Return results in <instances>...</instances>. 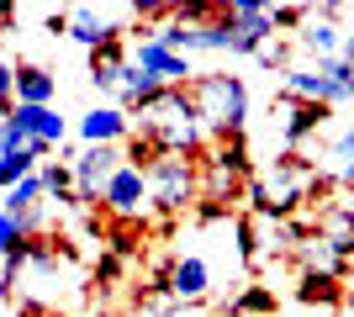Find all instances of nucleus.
I'll list each match as a JSON object with an SVG mask.
<instances>
[{"label":"nucleus","instance_id":"nucleus-9","mask_svg":"<svg viewBox=\"0 0 354 317\" xmlns=\"http://www.w3.org/2000/svg\"><path fill=\"white\" fill-rule=\"evenodd\" d=\"M69 122L53 106H11L6 117V143H43V148H64Z\"/></svg>","mask_w":354,"mask_h":317},{"label":"nucleus","instance_id":"nucleus-17","mask_svg":"<svg viewBox=\"0 0 354 317\" xmlns=\"http://www.w3.org/2000/svg\"><path fill=\"white\" fill-rule=\"evenodd\" d=\"M59 75L43 64H16V106H53Z\"/></svg>","mask_w":354,"mask_h":317},{"label":"nucleus","instance_id":"nucleus-12","mask_svg":"<svg viewBox=\"0 0 354 317\" xmlns=\"http://www.w3.org/2000/svg\"><path fill=\"white\" fill-rule=\"evenodd\" d=\"M164 296L169 302H185V307H201L212 296V265L207 254H180L164 275Z\"/></svg>","mask_w":354,"mask_h":317},{"label":"nucleus","instance_id":"nucleus-20","mask_svg":"<svg viewBox=\"0 0 354 317\" xmlns=\"http://www.w3.org/2000/svg\"><path fill=\"white\" fill-rule=\"evenodd\" d=\"M275 302H281V296L270 286H243L233 302H227V317H275Z\"/></svg>","mask_w":354,"mask_h":317},{"label":"nucleus","instance_id":"nucleus-4","mask_svg":"<svg viewBox=\"0 0 354 317\" xmlns=\"http://www.w3.org/2000/svg\"><path fill=\"white\" fill-rule=\"evenodd\" d=\"M196 164H201V201H212V206H227V201H233L238 191H249V180H254V159H249V143H243V137L217 143V148L201 153Z\"/></svg>","mask_w":354,"mask_h":317},{"label":"nucleus","instance_id":"nucleus-3","mask_svg":"<svg viewBox=\"0 0 354 317\" xmlns=\"http://www.w3.org/2000/svg\"><path fill=\"white\" fill-rule=\"evenodd\" d=\"M191 101H196V117H201L207 137H217V143L243 137V127H249V85L238 75H222V69L196 75L191 79Z\"/></svg>","mask_w":354,"mask_h":317},{"label":"nucleus","instance_id":"nucleus-10","mask_svg":"<svg viewBox=\"0 0 354 317\" xmlns=\"http://www.w3.org/2000/svg\"><path fill=\"white\" fill-rule=\"evenodd\" d=\"M101 206L111 211V217H122V222H138V217H148V211H153V196H148V169L122 164L117 175H111V185H106Z\"/></svg>","mask_w":354,"mask_h":317},{"label":"nucleus","instance_id":"nucleus-28","mask_svg":"<svg viewBox=\"0 0 354 317\" xmlns=\"http://www.w3.org/2000/svg\"><path fill=\"white\" fill-rule=\"evenodd\" d=\"M11 21H16V6H6V0H0V32L11 27Z\"/></svg>","mask_w":354,"mask_h":317},{"label":"nucleus","instance_id":"nucleus-29","mask_svg":"<svg viewBox=\"0 0 354 317\" xmlns=\"http://www.w3.org/2000/svg\"><path fill=\"white\" fill-rule=\"evenodd\" d=\"M0 148H6V117H0Z\"/></svg>","mask_w":354,"mask_h":317},{"label":"nucleus","instance_id":"nucleus-26","mask_svg":"<svg viewBox=\"0 0 354 317\" xmlns=\"http://www.w3.org/2000/svg\"><path fill=\"white\" fill-rule=\"evenodd\" d=\"M11 317H59V312H48V307H37V302H27V307H16Z\"/></svg>","mask_w":354,"mask_h":317},{"label":"nucleus","instance_id":"nucleus-22","mask_svg":"<svg viewBox=\"0 0 354 317\" xmlns=\"http://www.w3.org/2000/svg\"><path fill=\"white\" fill-rule=\"evenodd\" d=\"M27 243H32V233L16 222L11 211H0V259H21V254H27Z\"/></svg>","mask_w":354,"mask_h":317},{"label":"nucleus","instance_id":"nucleus-15","mask_svg":"<svg viewBox=\"0 0 354 317\" xmlns=\"http://www.w3.org/2000/svg\"><path fill=\"white\" fill-rule=\"evenodd\" d=\"M48 153L43 143H6L0 148V191H11V185H21L27 175H37V169L48 164Z\"/></svg>","mask_w":354,"mask_h":317},{"label":"nucleus","instance_id":"nucleus-11","mask_svg":"<svg viewBox=\"0 0 354 317\" xmlns=\"http://www.w3.org/2000/svg\"><path fill=\"white\" fill-rule=\"evenodd\" d=\"M74 133L85 137V148H122V143L133 137V117H127L122 106L101 101V106H90L85 117L74 122Z\"/></svg>","mask_w":354,"mask_h":317},{"label":"nucleus","instance_id":"nucleus-1","mask_svg":"<svg viewBox=\"0 0 354 317\" xmlns=\"http://www.w3.org/2000/svg\"><path fill=\"white\" fill-rule=\"evenodd\" d=\"M133 137H143L153 153H180V159H201L207 148V127L196 117L191 85H164L153 101L133 111Z\"/></svg>","mask_w":354,"mask_h":317},{"label":"nucleus","instance_id":"nucleus-5","mask_svg":"<svg viewBox=\"0 0 354 317\" xmlns=\"http://www.w3.org/2000/svg\"><path fill=\"white\" fill-rule=\"evenodd\" d=\"M148 196L153 211H185L201 201V164L196 159H180V153H159L148 164Z\"/></svg>","mask_w":354,"mask_h":317},{"label":"nucleus","instance_id":"nucleus-8","mask_svg":"<svg viewBox=\"0 0 354 317\" xmlns=\"http://www.w3.org/2000/svg\"><path fill=\"white\" fill-rule=\"evenodd\" d=\"M127 64H138V69H143V75H153L159 85H191V79H196L191 59H185V53H175V48H164L148 27H138L133 48H127Z\"/></svg>","mask_w":354,"mask_h":317},{"label":"nucleus","instance_id":"nucleus-2","mask_svg":"<svg viewBox=\"0 0 354 317\" xmlns=\"http://www.w3.org/2000/svg\"><path fill=\"white\" fill-rule=\"evenodd\" d=\"M323 169H317V159H307V153H275L259 175L249 180V217L254 222H286V217H296V206L301 201H312L317 191H323Z\"/></svg>","mask_w":354,"mask_h":317},{"label":"nucleus","instance_id":"nucleus-16","mask_svg":"<svg viewBox=\"0 0 354 317\" xmlns=\"http://www.w3.org/2000/svg\"><path fill=\"white\" fill-rule=\"evenodd\" d=\"M122 69H127V43H106V48H95V53H90V85L101 90V101H106V95L117 101Z\"/></svg>","mask_w":354,"mask_h":317},{"label":"nucleus","instance_id":"nucleus-19","mask_svg":"<svg viewBox=\"0 0 354 317\" xmlns=\"http://www.w3.org/2000/svg\"><path fill=\"white\" fill-rule=\"evenodd\" d=\"M323 164L333 169L344 185H354V127H339V133H333V143L323 148ZM323 164H317V169H323Z\"/></svg>","mask_w":354,"mask_h":317},{"label":"nucleus","instance_id":"nucleus-13","mask_svg":"<svg viewBox=\"0 0 354 317\" xmlns=\"http://www.w3.org/2000/svg\"><path fill=\"white\" fill-rule=\"evenodd\" d=\"M64 37H74L80 48L95 53V48H106V43H122V27L106 11H95V6H74V11H69V32H64Z\"/></svg>","mask_w":354,"mask_h":317},{"label":"nucleus","instance_id":"nucleus-7","mask_svg":"<svg viewBox=\"0 0 354 317\" xmlns=\"http://www.w3.org/2000/svg\"><path fill=\"white\" fill-rule=\"evenodd\" d=\"M127 164V153L122 148H85L69 159V175H74V201L80 206H101L106 185H111V175Z\"/></svg>","mask_w":354,"mask_h":317},{"label":"nucleus","instance_id":"nucleus-14","mask_svg":"<svg viewBox=\"0 0 354 317\" xmlns=\"http://www.w3.org/2000/svg\"><path fill=\"white\" fill-rule=\"evenodd\" d=\"M344 32L349 27H339L333 16H323V11H312L307 16V27L296 32V43L312 53V64H328V59H339V48H344Z\"/></svg>","mask_w":354,"mask_h":317},{"label":"nucleus","instance_id":"nucleus-27","mask_svg":"<svg viewBox=\"0 0 354 317\" xmlns=\"http://www.w3.org/2000/svg\"><path fill=\"white\" fill-rule=\"evenodd\" d=\"M339 59L354 69V32H344V48H339Z\"/></svg>","mask_w":354,"mask_h":317},{"label":"nucleus","instance_id":"nucleus-18","mask_svg":"<svg viewBox=\"0 0 354 317\" xmlns=\"http://www.w3.org/2000/svg\"><path fill=\"white\" fill-rule=\"evenodd\" d=\"M296 302L301 307H339L344 280H333V275H301V280H296Z\"/></svg>","mask_w":354,"mask_h":317},{"label":"nucleus","instance_id":"nucleus-6","mask_svg":"<svg viewBox=\"0 0 354 317\" xmlns=\"http://www.w3.org/2000/svg\"><path fill=\"white\" fill-rule=\"evenodd\" d=\"M333 106H317V101H296V95H281L275 101V133H281V153H301V143L328 127Z\"/></svg>","mask_w":354,"mask_h":317},{"label":"nucleus","instance_id":"nucleus-21","mask_svg":"<svg viewBox=\"0 0 354 317\" xmlns=\"http://www.w3.org/2000/svg\"><path fill=\"white\" fill-rule=\"evenodd\" d=\"M317 69L328 75V101H333V106L354 101V69L344 59H328V64H317Z\"/></svg>","mask_w":354,"mask_h":317},{"label":"nucleus","instance_id":"nucleus-24","mask_svg":"<svg viewBox=\"0 0 354 317\" xmlns=\"http://www.w3.org/2000/svg\"><path fill=\"white\" fill-rule=\"evenodd\" d=\"M307 6H270V27H275V32H301V27H307Z\"/></svg>","mask_w":354,"mask_h":317},{"label":"nucleus","instance_id":"nucleus-23","mask_svg":"<svg viewBox=\"0 0 354 317\" xmlns=\"http://www.w3.org/2000/svg\"><path fill=\"white\" fill-rule=\"evenodd\" d=\"M43 185H48V201H59V206H80V201H74L69 164H43Z\"/></svg>","mask_w":354,"mask_h":317},{"label":"nucleus","instance_id":"nucleus-25","mask_svg":"<svg viewBox=\"0 0 354 317\" xmlns=\"http://www.w3.org/2000/svg\"><path fill=\"white\" fill-rule=\"evenodd\" d=\"M164 317H212V307L201 302V307H185V302H169L164 307Z\"/></svg>","mask_w":354,"mask_h":317}]
</instances>
